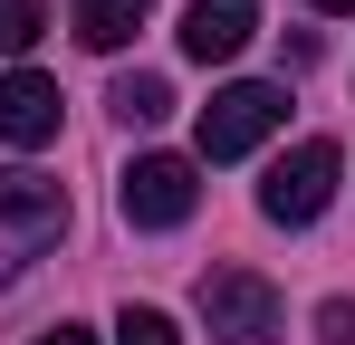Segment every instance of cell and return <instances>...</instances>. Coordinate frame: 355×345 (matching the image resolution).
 I'll list each match as a JSON object with an SVG mask.
<instances>
[{"mask_svg": "<svg viewBox=\"0 0 355 345\" xmlns=\"http://www.w3.org/2000/svg\"><path fill=\"white\" fill-rule=\"evenodd\" d=\"M67 240V192L49 172H0V288Z\"/></svg>", "mask_w": 355, "mask_h": 345, "instance_id": "cell-1", "label": "cell"}, {"mask_svg": "<svg viewBox=\"0 0 355 345\" xmlns=\"http://www.w3.org/2000/svg\"><path fill=\"white\" fill-rule=\"evenodd\" d=\"M336 172H346V154L327 144V134H307V144H288L279 163H269V182H259V211L279 230H307L327 202H336Z\"/></svg>", "mask_w": 355, "mask_h": 345, "instance_id": "cell-2", "label": "cell"}, {"mask_svg": "<svg viewBox=\"0 0 355 345\" xmlns=\"http://www.w3.org/2000/svg\"><path fill=\"white\" fill-rule=\"evenodd\" d=\"M202 326L211 345H279V288L259 269H202Z\"/></svg>", "mask_w": 355, "mask_h": 345, "instance_id": "cell-3", "label": "cell"}, {"mask_svg": "<svg viewBox=\"0 0 355 345\" xmlns=\"http://www.w3.org/2000/svg\"><path fill=\"white\" fill-rule=\"evenodd\" d=\"M116 211L135 230H182L192 211H202V182H192V163L182 154H135L116 182Z\"/></svg>", "mask_w": 355, "mask_h": 345, "instance_id": "cell-4", "label": "cell"}, {"mask_svg": "<svg viewBox=\"0 0 355 345\" xmlns=\"http://www.w3.org/2000/svg\"><path fill=\"white\" fill-rule=\"evenodd\" d=\"M288 125V87H221L202 106V163H240L250 144H269Z\"/></svg>", "mask_w": 355, "mask_h": 345, "instance_id": "cell-5", "label": "cell"}, {"mask_svg": "<svg viewBox=\"0 0 355 345\" xmlns=\"http://www.w3.org/2000/svg\"><path fill=\"white\" fill-rule=\"evenodd\" d=\"M0 144H19V154L58 144V77H39V67L0 77Z\"/></svg>", "mask_w": 355, "mask_h": 345, "instance_id": "cell-6", "label": "cell"}, {"mask_svg": "<svg viewBox=\"0 0 355 345\" xmlns=\"http://www.w3.org/2000/svg\"><path fill=\"white\" fill-rule=\"evenodd\" d=\"M250 29H259V0H192V10H182V57L221 67V57L250 48Z\"/></svg>", "mask_w": 355, "mask_h": 345, "instance_id": "cell-7", "label": "cell"}, {"mask_svg": "<svg viewBox=\"0 0 355 345\" xmlns=\"http://www.w3.org/2000/svg\"><path fill=\"white\" fill-rule=\"evenodd\" d=\"M135 29H144V0H77V39H87L96 57H116Z\"/></svg>", "mask_w": 355, "mask_h": 345, "instance_id": "cell-8", "label": "cell"}, {"mask_svg": "<svg viewBox=\"0 0 355 345\" xmlns=\"http://www.w3.org/2000/svg\"><path fill=\"white\" fill-rule=\"evenodd\" d=\"M106 106H116L125 125H164V115H173V87H164L154 67H135V77H116V96H106Z\"/></svg>", "mask_w": 355, "mask_h": 345, "instance_id": "cell-9", "label": "cell"}, {"mask_svg": "<svg viewBox=\"0 0 355 345\" xmlns=\"http://www.w3.org/2000/svg\"><path fill=\"white\" fill-rule=\"evenodd\" d=\"M39 29H49L39 0H0V57H29V48H39Z\"/></svg>", "mask_w": 355, "mask_h": 345, "instance_id": "cell-10", "label": "cell"}, {"mask_svg": "<svg viewBox=\"0 0 355 345\" xmlns=\"http://www.w3.org/2000/svg\"><path fill=\"white\" fill-rule=\"evenodd\" d=\"M116 345H182V336H173L164 307H125V317H116Z\"/></svg>", "mask_w": 355, "mask_h": 345, "instance_id": "cell-11", "label": "cell"}, {"mask_svg": "<svg viewBox=\"0 0 355 345\" xmlns=\"http://www.w3.org/2000/svg\"><path fill=\"white\" fill-rule=\"evenodd\" d=\"M317 345H355V297H327L317 307Z\"/></svg>", "mask_w": 355, "mask_h": 345, "instance_id": "cell-12", "label": "cell"}, {"mask_svg": "<svg viewBox=\"0 0 355 345\" xmlns=\"http://www.w3.org/2000/svg\"><path fill=\"white\" fill-rule=\"evenodd\" d=\"M39 345H96V336H87V326H49Z\"/></svg>", "mask_w": 355, "mask_h": 345, "instance_id": "cell-13", "label": "cell"}, {"mask_svg": "<svg viewBox=\"0 0 355 345\" xmlns=\"http://www.w3.org/2000/svg\"><path fill=\"white\" fill-rule=\"evenodd\" d=\"M307 10H355V0H307Z\"/></svg>", "mask_w": 355, "mask_h": 345, "instance_id": "cell-14", "label": "cell"}]
</instances>
